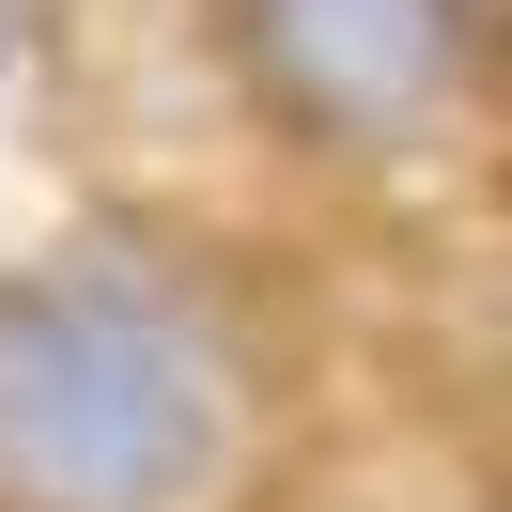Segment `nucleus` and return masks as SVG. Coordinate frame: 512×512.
Segmentation results:
<instances>
[{
	"label": "nucleus",
	"mask_w": 512,
	"mask_h": 512,
	"mask_svg": "<svg viewBox=\"0 0 512 512\" xmlns=\"http://www.w3.org/2000/svg\"><path fill=\"white\" fill-rule=\"evenodd\" d=\"M218 466V357L140 264L0 280V512H187Z\"/></svg>",
	"instance_id": "f257e3e1"
},
{
	"label": "nucleus",
	"mask_w": 512,
	"mask_h": 512,
	"mask_svg": "<svg viewBox=\"0 0 512 512\" xmlns=\"http://www.w3.org/2000/svg\"><path fill=\"white\" fill-rule=\"evenodd\" d=\"M233 47L311 140H419L466 78V0H233Z\"/></svg>",
	"instance_id": "f03ea898"
}]
</instances>
